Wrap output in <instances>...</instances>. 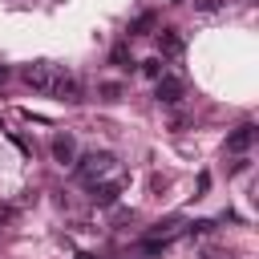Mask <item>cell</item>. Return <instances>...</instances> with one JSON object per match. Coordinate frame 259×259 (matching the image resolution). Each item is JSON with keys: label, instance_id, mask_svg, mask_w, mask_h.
Here are the masks:
<instances>
[{"label": "cell", "instance_id": "cell-3", "mask_svg": "<svg viewBox=\"0 0 259 259\" xmlns=\"http://www.w3.org/2000/svg\"><path fill=\"white\" fill-rule=\"evenodd\" d=\"M49 97H57V101H77V97H81V81H77V77H73L69 69H61V65H57Z\"/></svg>", "mask_w": 259, "mask_h": 259}, {"label": "cell", "instance_id": "cell-10", "mask_svg": "<svg viewBox=\"0 0 259 259\" xmlns=\"http://www.w3.org/2000/svg\"><path fill=\"white\" fill-rule=\"evenodd\" d=\"M142 73H146L150 81H158V77L166 73V69H162V57H150V61H142Z\"/></svg>", "mask_w": 259, "mask_h": 259}, {"label": "cell", "instance_id": "cell-12", "mask_svg": "<svg viewBox=\"0 0 259 259\" xmlns=\"http://www.w3.org/2000/svg\"><path fill=\"white\" fill-rule=\"evenodd\" d=\"M0 219H8V206H0Z\"/></svg>", "mask_w": 259, "mask_h": 259}, {"label": "cell", "instance_id": "cell-8", "mask_svg": "<svg viewBox=\"0 0 259 259\" xmlns=\"http://www.w3.org/2000/svg\"><path fill=\"white\" fill-rule=\"evenodd\" d=\"M158 49H162L166 57H178V53H182V36H178V28H162V32H158Z\"/></svg>", "mask_w": 259, "mask_h": 259}, {"label": "cell", "instance_id": "cell-6", "mask_svg": "<svg viewBox=\"0 0 259 259\" xmlns=\"http://www.w3.org/2000/svg\"><path fill=\"white\" fill-rule=\"evenodd\" d=\"M53 162H61V166H73V162H77V142H73V134H57V138H53Z\"/></svg>", "mask_w": 259, "mask_h": 259}, {"label": "cell", "instance_id": "cell-4", "mask_svg": "<svg viewBox=\"0 0 259 259\" xmlns=\"http://www.w3.org/2000/svg\"><path fill=\"white\" fill-rule=\"evenodd\" d=\"M154 97H158L162 105H178V101H182V77L162 73V77L154 81Z\"/></svg>", "mask_w": 259, "mask_h": 259}, {"label": "cell", "instance_id": "cell-13", "mask_svg": "<svg viewBox=\"0 0 259 259\" xmlns=\"http://www.w3.org/2000/svg\"><path fill=\"white\" fill-rule=\"evenodd\" d=\"M77 259H93V255H77Z\"/></svg>", "mask_w": 259, "mask_h": 259}, {"label": "cell", "instance_id": "cell-2", "mask_svg": "<svg viewBox=\"0 0 259 259\" xmlns=\"http://www.w3.org/2000/svg\"><path fill=\"white\" fill-rule=\"evenodd\" d=\"M53 73H57V65H49V61H32V65L20 69V81H24L28 89H36V93H49V89H53Z\"/></svg>", "mask_w": 259, "mask_h": 259}, {"label": "cell", "instance_id": "cell-5", "mask_svg": "<svg viewBox=\"0 0 259 259\" xmlns=\"http://www.w3.org/2000/svg\"><path fill=\"white\" fill-rule=\"evenodd\" d=\"M251 146H255V125L251 121H243L239 130L227 134V154H247Z\"/></svg>", "mask_w": 259, "mask_h": 259}, {"label": "cell", "instance_id": "cell-7", "mask_svg": "<svg viewBox=\"0 0 259 259\" xmlns=\"http://www.w3.org/2000/svg\"><path fill=\"white\" fill-rule=\"evenodd\" d=\"M121 178H113V182H93V206H113L117 198H121Z\"/></svg>", "mask_w": 259, "mask_h": 259}, {"label": "cell", "instance_id": "cell-1", "mask_svg": "<svg viewBox=\"0 0 259 259\" xmlns=\"http://www.w3.org/2000/svg\"><path fill=\"white\" fill-rule=\"evenodd\" d=\"M73 170H77V178L81 182H97V178H105L109 170H113V154L109 150H89V154H81L77 162H73Z\"/></svg>", "mask_w": 259, "mask_h": 259}, {"label": "cell", "instance_id": "cell-15", "mask_svg": "<svg viewBox=\"0 0 259 259\" xmlns=\"http://www.w3.org/2000/svg\"><path fill=\"white\" fill-rule=\"evenodd\" d=\"M0 130H4V125H0Z\"/></svg>", "mask_w": 259, "mask_h": 259}, {"label": "cell", "instance_id": "cell-14", "mask_svg": "<svg viewBox=\"0 0 259 259\" xmlns=\"http://www.w3.org/2000/svg\"><path fill=\"white\" fill-rule=\"evenodd\" d=\"M174 4H182V0H174Z\"/></svg>", "mask_w": 259, "mask_h": 259}, {"label": "cell", "instance_id": "cell-9", "mask_svg": "<svg viewBox=\"0 0 259 259\" xmlns=\"http://www.w3.org/2000/svg\"><path fill=\"white\" fill-rule=\"evenodd\" d=\"M146 28H154V12H142V16H138V20L130 24V36H142Z\"/></svg>", "mask_w": 259, "mask_h": 259}, {"label": "cell", "instance_id": "cell-11", "mask_svg": "<svg viewBox=\"0 0 259 259\" xmlns=\"http://www.w3.org/2000/svg\"><path fill=\"white\" fill-rule=\"evenodd\" d=\"M4 81H8V69H4V65H0V85H4Z\"/></svg>", "mask_w": 259, "mask_h": 259}]
</instances>
